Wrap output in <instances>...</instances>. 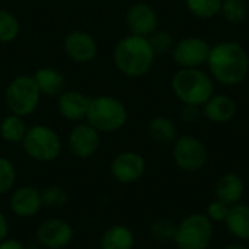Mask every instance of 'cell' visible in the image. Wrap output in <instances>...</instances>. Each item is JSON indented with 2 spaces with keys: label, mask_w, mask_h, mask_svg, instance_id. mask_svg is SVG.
<instances>
[{
  "label": "cell",
  "mask_w": 249,
  "mask_h": 249,
  "mask_svg": "<svg viewBox=\"0 0 249 249\" xmlns=\"http://www.w3.org/2000/svg\"><path fill=\"white\" fill-rule=\"evenodd\" d=\"M206 64L213 80L225 86L242 83L249 71L248 53L235 41H223L212 45Z\"/></svg>",
  "instance_id": "6da1fadb"
},
{
  "label": "cell",
  "mask_w": 249,
  "mask_h": 249,
  "mask_svg": "<svg viewBox=\"0 0 249 249\" xmlns=\"http://www.w3.org/2000/svg\"><path fill=\"white\" fill-rule=\"evenodd\" d=\"M156 54L146 36L130 34L121 38L114 48L115 67L131 79L146 76L152 70Z\"/></svg>",
  "instance_id": "7a4b0ae2"
},
{
  "label": "cell",
  "mask_w": 249,
  "mask_h": 249,
  "mask_svg": "<svg viewBox=\"0 0 249 249\" xmlns=\"http://www.w3.org/2000/svg\"><path fill=\"white\" fill-rule=\"evenodd\" d=\"M171 86L184 105L203 107L214 95L213 77L200 67L178 70L172 77Z\"/></svg>",
  "instance_id": "3957f363"
},
{
  "label": "cell",
  "mask_w": 249,
  "mask_h": 249,
  "mask_svg": "<svg viewBox=\"0 0 249 249\" xmlns=\"http://www.w3.org/2000/svg\"><path fill=\"white\" fill-rule=\"evenodd\" d=\"M127 120L128 111L120 99L108 95L90 98L86 123H89L99 133L120 131L127 124Z\"/></svg>",
  "instance_id": "277c9868"
},
{
  "label": "cell",
  "mask_w": 249,
  "mask_h": 249,
  "mask_svg": "<svg viewBox=\"0 0 249 249\" xmlns=\"http://www.w3.org/2000/svg\"><path fill=\"white\" fill-rule=\"evenodd\" d=\"M20 144L28 158L41 163L54 162L63 150V143L58 133L44 124L29 127Z\"/></svg>",
  "instance_id": "5b68a950"
},
{
  "label": "cell",
  "mask_w": 249,
  "mask_h": 249,
  "mask_svg": "<svg viewBox=\"0 0 249 249\" xmlns=\"http://www.w3.org/2000/svg\"><path fill=\"white\" fill-rule=\"evenodd\" d=\"M41 92L32 76L20 74L12 79L4 90V102L10 114L28 117L34 114L41 101Z\"/></svg>",
  "instance_id": "8992f818"
},
{
  "label": "cell",
  "mask_w": 249,
  "mask_h": 249,
  "mask_svg": "<svg viewBox=\"0 0 249 249\" xmlns=\"http://www.w3.org/2000/svg\"><path fill=\"white\" fill-rule=\"evenodd\" d=\"M213 235V222L204 213H193L177 225L174 244L178 249H207Z\"/></svg>",
  "instance_id": "52a82bcc"
},
{
  "label": "cell",
  "mask_w": 249,
  "mask_h": 249,
  "mask_svg": "<svg viewBox=\"0 0 249 249\" xmlns=\"http://www.w3.org/2000/svg\"><path fill=\"white\" fill-rule=\"evenodd\" d=\"M172 156L179 169L194 174L206 166L209 153L206 144L200 139L191 134H185L177 137V140L174 142Z\"/></svg>",
  "instance_id": "ba28073f"
},
{
  "label": "cell",
  "mask_w": 249,
  "mask_h": 249,
  "mask_svg": "<svg viewBox=\"0 0 249 249\" xmlns=\"http://www.w3.org/2000/svg\"><path fill=\"white\" fill-rule=\"evenodd\" d=\"M212 45L200 36H187L172 47V58L181 69H198L207 63Z\"/></svg>",
  "instance_id": "9c48e42d"
},
{
  "label": "cell",
  "mask_w": 249,
  "mask_h": 249,
  "mask_svg": "<svg viewBox=\"0 0 249 249\" xmlns=\"http://www.w3.org/2000/svg\"><path fill=\"white\" fill-rule=\"evenodd\" d=\"M35 238L42 248L63 249L71 244L74 229L69 222L58 217H51L38 225Z\"/></svg>",
  "instance_id": "30bf717a"
},
{
  "label": "cell",
  "mask_w": 249,
  "mask_h": 249,
  "mask_svg": "<svg viewBox=\"0 0 249 249\" xmlns=\"http://www.w3.org/2000/svg\"><path fill=\"white\" fill-rule=\"evenodd\" d=\"M109 171L117 182L125 185L134 184L143 178L146 172V160L137 152H121L112 159Z\"/></svg>",
  "instance_id": "8fae6325"
},
{
  "label": "cell",
  "mask_w": 249,
  "mask_h": 249,
  "mask_svg": "<svg viewBox=\"0 0 249 249\" xmlns=\"http://www.w3.org/2000/svg\"><path fill=\"white\" fill-rule=\"evenodd\" d=\"M70 152L79 159H89L96 155L101 146V133L89 123H77L69 133Z\"/></svg>",
  "instance_id": "7c38bea8"
},
{
  "label": "cell",
  "mask_w": 249,
  "mask_h": 249,
  "mask_svg": "<svg viewBox=\"0 0 249 249\" xmlns=\"http://www.w3.org/2000/svg\"><path fill=\"white\" fill-rule=\"evenodd\" d=\"M64 51L76 63H90L98 54L96 39L86 31H71L64 38Z\"/></svg>",
  "instance_id": "4fadbf2b"
},
{
  "label": "cell",
  "mask_w": 249,
  "mask_h": 249,
  "mask_svg": "<svg viewBox=\"0 0 249 249\" xmlns=\"http://www.w3.org/2000/svg\"><path fill=\"white\" fill-rule=\"evenodd\" d=\"M125 20L131 34L147 38L158 29L159 18L150 4L139 1L128 7Z\"/></svg>",
  "instance_id": "5bb4252c"
},
{
  "label": "cell",
  "mask_w": 249,
  "mask_h": 249,
  "mask_svg": "<svg viewBox=\"0 0 249 249\" xmlns=\"http://www.w3.org/2000/svg\"><path fill=\"white\" fill-rule=\"evenodd\" d=\"M10 212L19 219H31L44 207L41 191L31 185H23L12 191L9 200Z\"/></svg>",
  "instance_id": "9a60e30c"
},
{
  "label": "cell",
  "mask_w": 249,
  "mask_h": 249,
  "mask_svg": "<svg viewBox=\"0 0 249 249\" xmlns=\"http://www.w3.org/2000/svg\"><path fill=\"white\" fill-rule=\"evenodd\" d=\"M57 108L61 117L67 121L80 123L86 120V114L90 104V96H86L80 90H63L57 96Z\"/></svg>",
  "instance_id": "2e32d148"
},
{
  "label": "cell",
  "mask_w": 249,
  "mask_h": 249,
  "mask_svg": "<svg viewBox=\"0 0 249 249\" xmlns=\"http://www.w3.org/2000/svg\"><path fill=\"white\" fill-rule=\"evenodd\" d=\"M244 193H245L244 179L235 172L223 174L219 178V181L216 184V188H214L216 198L220 200L222 203L228 204L229 207L236 204V203H241V200L244 197Z\"/></svg>",
  "instance_id": "e0dca14e"
},
{
  "label": "cell",
  "mask_w": 249,
  "mask_h": 249,
  "mask_svg": "<svg viewBox=\"0 0 249 249\" xmlns=\"http://www.w3.org/2000/svg\"><path fill=\"white\" fill-rule=\"evenodd\" d=\"M236 102L228 95H213L204 105L206 118L216 124H225L236 115Z\"/></svg>",
  "instance_id": "ac0fdd59"
},
{
  "label": "cell",
  "mask_w": 249,
  "mask_h": 249,
  "mask_svg": "<svg viewBox=\"0 0 249 249\" xmlns=\"http://www.w3.org/2000/svg\"><path fill=\"white\" fill-rule=\"evenodd\" d=\"M39 92L42 96L54 98L58 96L66 86V77L64 74L55 69V67H39L34 74H32Z\"/></svg>",
  "instance_id": "d6986e66"
},
{
  "label": "cell",
  "mask_w": 249,
  "mask_h": 249,
  "mask_svg": "<svg viewBox=\"0 0 249 249\" xmlns=\"http://www.w3.org/2000/svg\"><path fill=\"white\" fill-rule=\"evenodd\" d=\"M225 225L232 236L241 241L249 239V206L245 203H236L229 207Z\"/></svg>",
  "instance_id": "ffe728a7"
},
{
  "label": "cell",
  "mask_w": 249,
  "mask_h": 249,
  "mask_svg": "<svg viewBox=\"0 0 249 249\" xmlns=\"http://www.w3.org/2000/svg\"><path fill=\"white\" fill-rule=\"evenodd\" d=\"M136 238L125 225H112L101 236L99 249H133Z\"/></svg>",
  "instance_id": "44dd1931"
},
{
  "label": "cell",
  "mask_w": 249,
  "mask_h": 249,
  "mask_svg": "<svg viewBox=\"0 0 249 249\" xmlns=\"http://www.w3.org/2000/svg\"><path fill=\"white\" fill-rule=\"evenodd\" d=\"M149 134L156 143L160 144L174 143L178 137L175 123L163 115H158L149 123Z\"/></svg>",
  "instance_id": "7402d4cb"
},
{
  "label": "cell",
  "mask_w": 249,
  "mask_h": 249,
  "mask_svg": "<svg viewBox=\"0 0 249 249\" xmlns=\"http://www.w3.org/2000/svg\"><path fill=\"white\" fill-rule=\"evenodd\" d=\"M26 130L23 117L9 114L0 121V137L7 143H22Z\"/></svg>",
  "instance_id": "603a6c76"
},
{
  "label": "cell",
  "mask_w": 249,
  "mask_h": 249,
  "mask_svg": "<svg viewBox=\"0 0 249 249\" xmlns=\"http://www.w3.org/2000/svg\"><path fill=\"white\" fill-rule=\"evenodd\" d=\"M220 15L228 23L239 25L248 16V6L245 0H222Z\"/></svg>",
  "instance_id": "cb8c5ba5"
},
{
  "label": "cell",
  "mask_w": 249,
  "mask_h": 249,
  "mask_svg": "<svg viewBox=\"0 0 249 249\" xmlns=\"http://www.w3.org/2000/svg\"><path fill=\"white\" fill-rule=\"evenodd\" d=\"M19 31L20 25L18 18L12 12L0 9V44L15 41L19 35Z\"/></svg>",
  "instance_id": "d4e9b609"
},
{
  "label": "cell",
  "mask_w": 249,
  "mask_h": 249,
  "mask_svg": "<svg viewBox=\"0 0 249 249\" xmlns=\"http://www.w3.org/2000/svg\"><path fill=\"white\" fill-rule=\"evenodd\" d=\"M187 9L200 19H210L220 13L222 0H185Z\"/></svg>",
  "instance_id": "484cf974"
},
{
  "label": "cell",
  "mask_w": 249,
  "mask_h": 249,
  "mask_svg": "<svg viewBox=\"0 0 249 249\" xmlns=\"http://www.w3.org/2000/svg\"><path fill=\"white\" fill-rule=\"evenodd\" d=\"M175 231H177V225L166 219V217H160L156 219L152 226H150V235L155 241H158L159 244H169L174 242V236H175Z\"/></svg>",
  "instance_id": "4316f807"
},
{
  "label": "cell",
  "mask_w": 249,
  "mask_h": 249,
  "mask_svg": "<svg viewBox=\"0 0 249 249\" xmlns=\"http://www.w3.org/2000/svg\"><path fill=\"white\" fill-rule=\"evenodd\" d=\"M16 168L13 162L4 156H0V196L10 193L16 184Z\"/></svg>",
  "instance_id": "83f0119b"
},
{
  "label": "cell",
  "mask_w": 249,
  "mask_h": 249,
  "mask_svg": "<svg viewBox=\"0 0 249 249\" xmlns=\"http://www.w3.org/2000/svg\"><path fill=\"white\" fill-rule=\"evenodd\" d=\"M67 191L63 187L58 185H50L45 187L41 191V200H42V206L48 207V209H58L63 207L67 203Z\"/></svg>",
  "instance_id": "f1b7e54d"
},
{
  "label": "cell",
  "mask_w": 249,
  "mask_h": 249,
  "mask_svg": "<svg viewBox=\"0 0 249 249\" xmlns=\"http://www.w3.org/2000/svg\"><path fill=\"white\" fill-rule=\"evenodd\" d=\"M149 38V42L155 51L156 55H160V54H165L168 53L169 50H172L174 47V39H172V35L168 32V31H162V29H156Z\"/></svg>",
  "instance_id": "f546056e"
},
{
  "label": "cell",
  "mask_w": 249,
  "mask_h": 249,
  "mask_svg": "<svg viewBox=\"0 0 249 249\" xmlns=\"http://www.w3.org/2000/svg\"><path fill=\"white\" fill-rule=\"evenodd\" d=\"M228 212H229V206L228 204H225V203H222L220 200H214V201H212L210 204H209V207H207V213H206V216L214 223H225V220H226V216H228Z\"/></svg>",
  "instance_id": "4dcf8cb0"
},
{
  "label": "cell",
  "mask_w": 249,
  "mask_h": 249,
  "mask_svg": "<svg viewBox=\"0 0 249 249\" xmlns=\"http://www.w3.org/2000/svg\"><path fill=\"white\" fill-rule=\"evenodd\" d=\"M181 117L187 123H194L200 117V107L197 105H184L181 109Z\"/></svg>",
  "instance_id": "1f68e13d"
},
{
  "label": "cell",
  "mask_w": 249,
  "mask_h": 249,
  "mask_svg": "<svg viewBox=\"0 0 249 249\" xmlns=\"http://www.w3.org/2000/svg\"><path fill=\"white\" fill-rule=\"evenodd\" d=\"M0 249H26L23 242L15 238H6L4 241L0 242Z\"/></svg>",
  "instance_id": "d6a6232c"
},
{
  "label": "cell",
  "mask_w": 249,
  "mask_h": 249,
  "mask_svg": "<svg viewBox=\"0 0 249 249\" xmlns=\"http://www.w3.org/2000/svg\"><path fill=\"white\" fill-rule=\"evenodd\" d=\"M9 238V222L3 212H0V242Z\"/></svg>",
  "instance_id": "836d02e7"
},
{
  "label": "cell",
  "mask_w": 249,
  "mask_h": 249,
  "mask_svg": "<svg viewBox=\"0 0 249 249\" xmlns=\"http://www.w3.org/2000/svg\"><path fill=\"white\" fill-rule=\"evenodd\" d=\"M223 249H249V248L248 247H245V245H242V244H231V245L225 247Z\"/></svg>",
  "instance_id": "e575fe53"
}]
</instances>
